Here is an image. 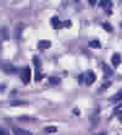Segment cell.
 Returning a JSON list of instances; mask_svg holds the SVG:
<instances>
[{
    "mask_svg": "<svg viewBox=\"0 0 122 135\" xmlns=\"http://www.w3.org/2000/svg\"><path fill=\"white\" fill-rule=\"evenodd\" d=\"M31 76H32V71L28 66L24 68L23 70L21 71V75H20L22 82H24V84H29V81H31Z\"/></svg>",
    "mask_w": 122,
    "mask_h": 135,
    "instance_id": "1",
    "label": "cell"
},
{
    "mask_svg": "<svg viewBox=\"0 0 122 135\" xmlns=\"http://www.w3.org/2000/svg\"><path fill=\"white\" fill-rule=\"evenodd\" d=\"M89 122H91L92 127H94V128L99 124V109L98 108L89 115Z\"/></svg>",
    "mask_w": 122,
    "mask_h": 135,
    "instance_id": "2",
    "label": "cell"
},
{
    "mask_svg": "<svg viewBox=\"0 0 122 135\" xmlns=\"http://www.w3.org/2000/svg\"><path fill=\"white\" fill-rule=\"evenodd\" d=\"M84 74H86V84H87V85H92V84L97 80V75H95L94 71L88 70V71H86Z\"/></svg>",
    "mask_w": 122,
    "mask_h": 135,
    "instance_id": "3",
    "label": "cell"
},
{
    "mask_svg": "<svg viewBox=\"0 0 122 135\" xmlns=\"http://www.w3.org/2000/svg\"><path fill=\"white\" fill-rule=\"evenodd\" d=\"M3 71L6 73V74H15L17 71V68L15 65L10 64V63H4L3 64Z\"/></svg>",
    "mask_w": 122,
    "mask_h": 135,
    "instance_id": "4",
    "label": "cell"
},
{
    "mask_svg": "<svg viewBox=\"0 0 122 135\" xmlns=\"http://www.w3.org/2000/svg\"><path fill=\"white\" fill-rule=\"evenodd\" d=\"M24 27H26V25H24L23 22H20L17 26H15V37L17 39L21 38L22 36V31L24 30Z\"/></svg>",
    "mask_w": 122,
    "mask_h": 135,
    "instance_id": "5",
    "label": "cell"
},
{
    "mask_svg": "<svg viewBox=\"0 0 122 135\" xmlns=\"http://www.w3.org/2000/svg\"><path fill=\"white\" fill-rule=\"evenodd\" d=\"M51 26H52V28H55V30H59V28H61V27H63L62 22L59 21V17H57V16L51 17Z\"/></svg>",
    "mask_w": 122,
    "mask_h": 135,
    "instance_id": "6",
    "label": "cell"
},
{
    "mask_svg": "<svg viewBox=\"0 0 122 135\" xmlns=\"http://www.w3.org/2000/svg\"><path fill=\"white\" fill-rule=\"evenodd\" d=\"M101 69H103V71H104V74H105V76H112L114 75V71H112V69L110 66H109L108 64H105V63H103L101 64Z\"/></svg>",
    "mask_w": 122,
    "mask_h": 135,
    "instance_id": "7",
    "label": "cell"
},
{
    "mask_svg": "<svg viewBox=\"0 0 122 135\" xmlns=\"http://www.w3.org/2000/svg\"><path fill=\"white\" fill-rule=\"evenodd\" d=\"M111 63L115 68H117L120 65V63H121V55H120L119 53H115L111 57Z\"/></svg>",
    "mask_w": 122,
    "mask_h": 135,
    "instance_id": "8",
    "label": "cell"
},
{
    "mask_svg": "<svg viewBox=\"0 0 122 135\" xmlns=\"http://www.w3.org/2000/svg\"><path fill=\"white\" fill-rule=\"evenodd\" d=\"M50 46H51V42H50V41H46V39H44V41H39L38 42V48L39 49H48V48H50Z\"/></svg>",
    "mask_w": 122,
    "mask_h": 135,
    "instance_id": "9",
    "label": "cell"
},
{
    "mask_svg": "<svg viewBox=\"0 0 122 135\" xmlns=\"http://www.w3.org/2000/svg\"><path fill=\"white\" fill-rule=\"evenodd\" d=\"M14 134L15 135H32L31 132H28L26 129H22V128H14Z\"/></svg>",
    "mask_w": 122,
    "mask_h": 135,
    "instance_id": "10",
    "label": "cell"
},
{
    "mask_svg": "<svg viewBox=\"0 0 122 135\" xmlns=\"http://www.w3.org/2000/svg\"><path fill=\"white\" fill-rule=\"evenodd\" d=\"M100 6L104 7L108 14H110V12H111V11H110V7L112 6V3L111 1H106V0H104V1H100Z\"/></svg>",
    "mask_w": 122,
    "mask_h": 135,
    "instance_id": "11",
    "label": "cell"
},
{
    "mask_svg": "<svg viewBox=\"0 0 122 135\" xmlns=\"http://www.w3.org/2000/svg\"><path fill=\"white\" fill-rule=\"evenodd\" d=\"M110 101H111V102H120V101H122V90H120L119 92H116L115 95L110 98Z\"/></svg>",
    "mask_w": 122,
    "mask_h": 135,
    "instance_id": "12",
    "label": "cell"
},
{
    "mask_svg": "<svg viewBox=\"0 0 122 135\" xmlns=\"http://www.w3.org/2000/svg\"><path fill=\"white\" fill-rule=\"evenodd\" d=\"M48 82L50 85H59L60 82H61V79L57 78V76H51V78L48 79Z\"/></svg>",
    "mask_w": 122,
    "mask_h": 135,
    "instance_id": "13",
    "label": "cell"
},
{
    "mask_svg": "<svg viewBox=\"0 0 122 135\" xmlns=\"http://www.w3.org/2000/svg\"><path fill=\"white\" fill-rule=\"evenodd\" d=\"M33 64L35 65V70H40L42 61H40V59H39L38 57H34V58H33Z\"/></svg>",
    "mask_w": 122,
    "mask_h": 135,
    "instance_id": "14",
    "label": "cell"
},
{
    "mask_svg": "<svg viewBox=\"0 0 122 135\" xmlns=\"http://www.w3.org/2000/svg\"><path fill=\"white\" fill-rule=\"evenodd\" d=\"M88 46L91 47V48L98 49V48H100V42H99V41H91V42L88 43Z\"/></svg>",
    "mask_w": 122,
    "mask_h": 135,
    "instance_id": "15",
    "label": "cell"
},
{
    "mask_svg": "<svg viewBox=\"0 0 122 135\" xmlns=\"http://www.w3.org/2000/svg\"><path fill=\"white\" fill-rule=\"evenodd\" d=\"M1 35H3V39H4V41H9V38H10V37H9V33H7V28H6V27H3V28H1Z\"/></svg>",
    "mask_w": 122,
    "mask_h": 135,
    "instance_id": "16",
    "label": "cell"
},
{
    "mask_svg": "<svg viewBox=\"0 0 122 135\" xmlns=\"http://www.w3.org/2000/svg\"><path fill=\"white\" fill-rule=\"evenodd\" d=\"M101 26H103V28L105 30V31H108V32H111L112 31V26L109 23V22H103L101 23Z\"/></svg>",
    "mask_w": 122,
    "mask_h": 135,
    "instance_id": "17",
    "label": "cell"
},
{
    "mask_svg": "<svg viewBox=\"0 0 122 135\" xmlns=\"http://www.w3.org/2000/svg\"><path fill=\"white\" fill-rule=\"evenodd\" d=\"M22 104H27V102H23V101H18V100H16V101H12L11 102V106H22Z\"/></svg>",
    "mask_w": 122,
    "mask_h": 135,
    "instance_id": "18",
    "label": "cell"
},
{
    "mask_svg": "<svg viewBox=\"0 0 122 135\" xmlns=\"http://www.w3.org/2000/svg\"><path fill=\"white\" fill-rule=\"evenodd\" d=\"M45 132H48V133H56V132H57V128H56V127H46Z\"/></svg>",
    "mask_w": 122,
    "mask_h": 135,
    "instance_id": "19",
    "label": "cell"
},
{
    "mask_svg": "<svg viewBox=\"0 0 122 135\" xmlns=\"http://www.w3.org/2000/svg\"><path fill=\"white\" fill-rule=\"evenodd\" d=\"M78 82H79L81 85H82L83 82H86V74H79V76H78Z\"/></svg>",
    "mask_w": 122,
    "mask_h": 135,
    "instance_id": "20",
    "label": "cell"
},
{
    "mask_svg": "<svg viewBox=\"0 0 122 135\" xmlns=\"http://www.w3.org/2000/svg\"><path fill=\"white\" fill-rule=\"evenodd\" d=\"M18 119H20V120H34L33 118H29V117H20Z\"/></svg>",
    "mask_w": 122,
    "mask_h": 135,
    "instance_id": "21",
    "label": "cell"
},
{
    "mask_svg": "<svg viewBox=\"0 0 122 135\" xmlns=\"http://www.w3.org/2000/svg\"><path fill=\"white\" fill-rule=\"evenodd\" d=\"M62 25L65 27H71V21H65V22H62Z\"/></svg>",
    "mask_w": 122,
    "mask_h": 135,
    "instance_id": "22",
    "label": "cell"
},
{
    "mask_svg": "<svg viewBox=\"0 0 122 135\" xmlns=\"http://www.w3.org/2000/svg\"><path fill=\"white\" fill-rule=\"evenodd\" d=\"M0 133H1V135H9L6 132H5V130H4L3 128H1V130H0Z\"/></svg>",
    "mask_w": 122,
    "mask_h": 135,
    "instance_id": "23",
    "label": "cell"
},
{
    "mask_svg": "<svg viewBox=\"0 0 122 135\" xmlns=\"http://www.w3.org/2000/svg\"><path fill=\"white\" fill-rule=\"evenodd\" d=\"M73 112H75V113H76V115H79V110L77 109V108H76V109H75V110H73Z\"/></svg>",
    "mask_w": 122,
    "mask_h": 135,
    "instance_id": "24",
    "label": "cell"
},
{
    "mask_svg": "<svg viewBox=\"0 0 122 135\" xmlns=\"http://www.w3.org/2000/svg\"><path fill=\"white\" fill-rule=\"evenodd\" d=\"M16 93H17V91H12V92H11V95H10V96H11V97H14L15 95H16Z\"/></svg>",
    "mask_w": 122,
    "mask_h": 135,
    "instance_id": "25",
    "label": "cell"
},
{
    "mask_svg": "<svg viewBox=\"0 0 122 135\" xmlns=\"http://www.w3.org/2000/svg\"><path fill=\"white\" fill-rule=\"evenodd\" d=\"M89 4H91V5H94V4H95V0H89Z\"/></svg>",
    "mask_w": 122,
    "mask_h": 135,
    "instance_id": "26",
    "label": "cell"
},
{
    "mask_svg": "<svg viewBox=\"0 0 122 135\" xmlns=\"http://www.w3.org/2000/svg\"><path fill=\"white\" fill-rule=\"evenodd\" d=\"M119 119H120V122H121V123H122V113L119 115Z\"/></svg>",
    "mask_w": 122,
    "mask_h": 135,
    "instance_id": "27",
    "label": "cell"
},
{
    "mask_svg": "<svg viewBox=\"0 0 122 135\" xmlns=\"http://www.w3.org/2000/svg\"><path fill=\"white\" fill-rule=\"evenodd\" d=\"M97 135H105L104 133H100V134H97Z\"/></svg>",
    "mask_w": 122,
    "mask_h": 135,
    "instance_id": "28",
    "label": "cell"
},
{
    "mask_svg": "<svg viewBox=\"0 0 122 135\" xmlns=\"http://www.w3.org/2000/svg\"><path fill=\"white\" fill-rule=\"evenodd\" d=\"M121 27H122V22H121Z\"/></svg>",
    "mask_w": 122,
    "mask_h": 135,
    "instance_id": "29",
    "label": "cell"
}]
</instances>
